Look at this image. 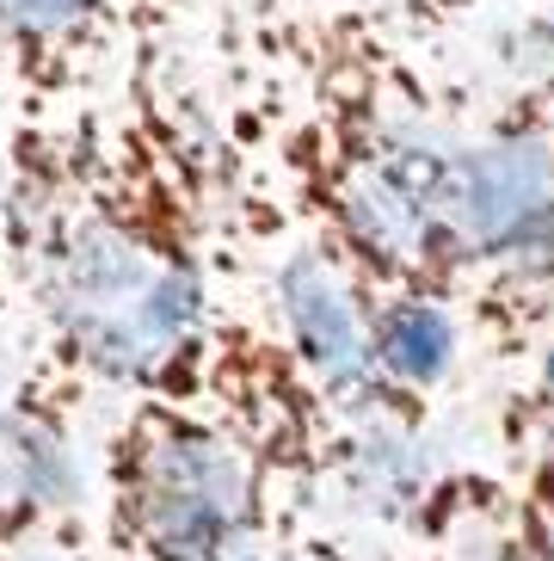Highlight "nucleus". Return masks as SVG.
I'll list each match as a JSON object with an SVG mask.
<instances>
[{
	"mask_svg": "<svg viewBox=\"0 0 554 561\" xmlns=\"http://www.w3.org/2000/svg\"><path fill=\"white\" fill-rule=\"evenodd\" d=\"M0 284L99 408L204 396L234 309L210 112L166 44L117 93L25 124Z\"/></svg>",
	"mask_w": 554,
	"mask_h": 561,
	"instance_id": "1",
	"label": "nucleus"
},
{
	"mask_svg": "<svg viewBox=\"0 0 554 561\" xmlns=\"http://www.w3.org/2000/svg\"><path fill=\"white\" fill-rule=\"evenodd\" d=\"M93 525L117 561H302V481L210 401H124L99 438Z\"/></svg>",
	"mask_w": 554,
	"mask_h": 561,
	"instance_id": "2",
	"label": "nucleus"
},
{
	"mask_svg": "<svg viewBox=\"0 0 554 561\" xmlns=\"http://www.w3.org/2000/svg\"><path fill=\"white\" fill-rule=\"evenodd\" d=\"M105 413L25 321L0 333V549L99 512Z\"/></svg>",
	"mask_w": 554,
	"mask_h": 561,
	"instance_id": "3",
	"label": "nucleus"
},
{
	"mask_svg": "<svg viewBox=\"0 0 554 561\" xmlns=\"http://www.w3.org/2000/svg\"><path fill=\"white\" fill-rule=\"evenodd\" d=\"M358 7L462 112H554V0H358Z\"/></svg>",
	"mask_w": 554,
	"mask_h": 561,
	"instance_id": "4",
	"label": "nucleus"
},
{
	"mask_svg": "<svg viewBox=\"0 0 554 561\" xmlns=\"http://www.w3.org/2000/svg\"><path fill=\"white\" fill-rule=\"evenodd\" d=\"M154 44L142 0H0V112L32 124L105 100Z\"/></svg>",
	"mask_w": 554,
	"mask_h": 561,
	"instance_id": "5",
	"label": "nucleus"
},
{
	"mask_svg": "<svg viewBox=\"0 0 554 561\" xmlns=\"http://www.w3.org/2000/svg\"><path fill=\"white\" fill-rule=\"evenodd\" d=\"M370 561H554V512L511 462H487L450 488L401 549Z\"/></svg>",
	"mask_w": 554,
	"mask_h": 561,
	"instance_id": "6",
	"label": "nucleus"
},
{
	"mask_svg": "<svg viewBox=\"0 0 554 561\" xmlns=\"http://www.w3.org/2000/svg\"><path fill=\"white\" fill-rule=\"evenodd\" d=\"M0 561H117L99 537V525H62V530H44V537H25V543L0 549Z\"/></svg>",
	"mask_w": 554,
	"mask_h": 561,
	"instance_id": "7",
	"label": "nucleus"
},
{
	"mask_svg": "<svg viewBox=\"0 0 554 561\" xmlns=\"http://www.w3.org/2000/svg\"><path fill=\"white\" fill-rule=\"evenodd\" d=\"M234 7H246V0H142V13H148V25H154V37H166V44L180 37V25L192 13H210V25H216V19L234 13Z\"/></svg>",
	"mask_w": 554,
	"mask_h": 561,
	"instance_id": "8",
	"label": "nucleus"
},
{
	"mask_svg": "<svg viewBox=\"0 0 554 561\" xmlns=\"http://www.w3.org/2000/svg\"><path fill=\"white\" fill-rule=\"evenodd\" d=\"M523 476L536 481V488H542V500H549V512H554V462H530Z\"/></svg>",
	"mask_w": 554,
	"mask_h": 561,
	"instance_id": "9",
	"label": "nucleus"
}]
</instances>
